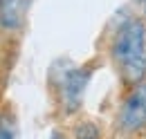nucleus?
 Instances as JSON below:
<instances>
[{
    "instance_id": "obj_1",
    "label": "nucleus",
    "mask_w": 146,
    "mask_h": 139,
    "mask_svg": "<svg viewBox=\"0 0 146 139\" xmlns=\"http://www.w3.org/2000/svg\"><path fill=\"white\" fill-rule=\"evenodd\" d=\"M110 56L124 85L130 90L146 81V20L128 18L110 43Z\"/></svg>"
},
{
    "instance_id": "obj_2",
    "label": "nucleus",
    "mask_w": 146,
    "mask_h": 139,
    "mask_svg": "<svg viewBox=\"0 0 146 139\" xmlns=\"http://www.w3.org/2000/svg\"><path fill=\"white\" fill-rule=\"evenodd\" d=\"M117 123L126 135L142 132L146 128V81L135 85L119 108Z\"/></svg>"
},
{
    "instance_id": "obj_3",
    "label": "nucleus",
    "mask_w": 146,
    "mask_h": 139,
    "mask_svg": "<svg viewBox=\"0 0 146 139\" xmlns=\"http://www.w3.org/2000/svg\"><path fill=\"white\" fill-rule=\"evenodd\" d=\"M88 81H90V70L88 68H74L61 79V103H63L65 112L79 110Z\"/></svg>"
},
{
    "instance_id": "obj_4",
    "label": "nucleus",
    "mask_w": 146,
    "mask_h": 139,
    "mask_svg": "<svg viewBox=\"0 0 146 139\" xmlns=\"http://www.w3.org/2000/svg\"><path fill=\"white\" fill-rule=\"evenodd\" d=\"M25 9H27V0H2L0 5V27L11 32L18 29L25 18Z\"/></svg>"
},
{
    "instance_id": "obj_5",
    "label": "nucleus",
    "mask_w": 146,
    "mask_h": 139,
    "mask_svg": "<svg viewBox=\"0 0 146 139\" xmlns=\"http://www.w3.org/2000/svg\"><path fill=\"white\" fill-rule=\"evenodd\" d=\"M0 139H18V121L9 105L0 110Z\"/></svg>"
},
{
    "instance_id": "obj_6",
    "label": "nucleus",
    "mask_w": 146,
    "mask_h": 139,
    "mask_svg": "<svg viewBox=\"0 0 146 139\" xmlns=\"http://www.w3.org/2000/svg\"><path fill=\"white\" fill-rule=\"evenodd\" d=\"M74 139H101V132H99V128L92 121H86V123H81V126H76Z\"/></svg>"
},
{
    "instance_id": "obj_7",
    "label": "nucleus",
    "mask_w": 146,
    "mask_h": 139,
    "mask_svg": "<svg viewBox=\"0 0 146 139\" xmlns=\"http://www.w3.org/2000/svg\"><path fill=\"white\" fill-rule=\"evenodd\" d=\"M142 11H144V20H146V2L142 5Z\"/></svg>"
},
{
    "instance_id": "obj_8",
    "label": "nucleus",
    "mask_w": 146,
    "mask_h": 139,
    "mask_svg": "<svg viewBox=\"0 0 146 139\" xmlns=\"http://www.w3.org/2000/svg\"><path fill=\"white\" fill-rule=\"evenodd\" d=\"M137 2H139V5H144V2H146V0H137Z\"/></svg>"
},
{
    "instance_id": "obj_9",
    "label": "nucleus",
    "mask_w": 146,
    "mask_h": 139,
    "mask_svg": "<svg viewBox=\"0 0 146 139\" xmlns=\"http://www.w3.org/2000/svg\"><path fill=\"white\" fill-rule=\"evenodd\" d=\"M0 5H2V0H0Z\"/></svg>"
}]
</instances>
